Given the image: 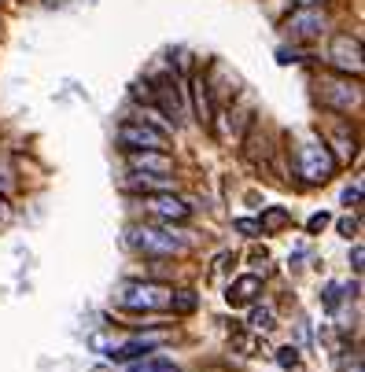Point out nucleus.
I'll list each match as a JSON object with an SVG mask.
<instances>
[{
  "instance_id": "nucleus-1",
  "label": "nucleus",
  "mask_w": 365,
  "mask_h": 372,
  "mask_svg": "<svg viewBox=\"0 0 365 372\" xmlns=\"http://www.w3.org/2000/svg\"><path fill=\"white\" fill-rule=\"evenodd\" d=\"M170 302H174V288L163 280H130L115 295V306L130 314H163L170 310Z\"/></svg>"
},
{
  "instance_id": "nucleus-2",
  "label": "nucleus",
  "mask_w": 365,
  "mask_h": 372,
  "mask_svg": "<svg viewBox=\"0 0 365 372\" xmlns=\"http://www.w3.org/2000/svg\"><path fill=\"white\" fill-rule=\"evenodd\" d=\"M170 339V332H140V336H93L89 346L96 354L111 358V361H130V358H144L159 350Z\"/></svg>"
},
{
  "instance_id": "nucleus-3",
  "label": "nucleus",
  "mask_w": 365,
  "mask_h": 372,
  "mask_svg": "<svg viewBox=\"0 0 365 372\" xmlns=\"http://www.w3.org/2000/svg\"><path fill=\"white\" fill-rule=\"evenodd\" d=\"M130 244L140 254H152V258H174L188 251V239L185 232H174V225L155 222V225H133L130 229Z\"/></svg>"
},
{
  "instance_id": "nucleus-4",
  "label": "nucleus",
  "mask_w": 365,
  "mask_h": 372,
  "mask_svg": "<svg viewBox=\"0 0 365 372\" xmlns=\"http://www.w3.org/2000/svg\"><path fill=\"white\" fill-rule=\"evenodd\" d=\"M336 166L339 162H336V155L329 151L325 140H307V144L295 148V173L307 185H325V181H332Z\"/></svg>"
},
{
  "instance_id": "nucleus-5",
  "label": "nucleus",
  "mask_w": 365,
  "mask_h": 372,
  "mask_svg": "<svg viewBox=\"0 0 365 372\" xmlns=\"http://www.w3.org/2000/svg\"><path fill=\"white\" fill-rule=\"evenodd\" d=\"M118 140L125 148H155V151H166L170 148V133L163 125H155L152 118H130V122H122L118 125Z\"/></svg>"
},
{
  "instance_id": "nucleus-6",
  "label": "nucleus",
  "mask_w": 365,
  "mask_h": 372,
  "mask_svg": "<svg viewBox=\"0 0 365 372\" xmlns=\"http://www.w3.org/2000/svg\"><path fill=\"white\" fill-rule=\"evenodd\" d=\"M317 100L325 107H332V111L347 115V111H354V107L361 103V89H358V81H351L347 74H343V78L317 81Z\"/></svg>"
},
{
  "instance_id": "nucleus-7",
  "label": "nucleus",
  "mask_w": 365,
  "mask_h": 372,
  "mask_svg": "<svg viewBox=\"0 0 365 372\" xmlns=\"http://www.w3.org/2000/svg\"><path fill=\"white\" fill-rule=\"evenodd\" d=\"M329 63L339 71V74H361V45H358V37L351 33H336L332 37V48H329Z\"/></svg>"
},
{
  "instance_id": "nucleus-8",
  "label": "nucleus",
  "mask_w": 365,
  "mask_h": 372,
  "mask_svg": "<svg viewBox=\"0 0 365 372\" xmlns=\"http://www.w3.org/2000/svg\"><path fill=\"white\" fill-rule=\"evenodd\" d=\"M144 207H148V214H152L155 222H166V225L188 222V214H192V207H188L185 200H178L174 192H155V195H148Z\"/></svg>"
},
{
  "instance_id": "nucleus-9",
  "label": "nucleus",
  "mask_w": 365,
  "mask_h": 372,
  "mask_svg": "<svg viewBox=\"0 0 365 372\" xmlns=\"http://www.w3.org/2000/svg\"><path fill=\"white\" fill-rule=\"evenodd\" d=\"M325 26H329V19L321 15L317 8H299L288 23H284V30L295 37V41H314V37H321L325 33Z\"/></svg>"
},
{
  "instance_id": "nucleus-10",
  "label": "nucleus",
  "mask_w": 365,
  "mask_h": 372,
  "mask_svg": "<svg viewBox=\"0 0 365 372\" xmlns=\"http://www.w3.org/2000/svg\"><path fill=\"white\" fill-rule=\"evenodd\" d=\"M125 166L140 173H174V162L166 159V151H155V148H130L125 151Z\"/></svg>"
},
{
  "instance_id": "nucleus-11",
  "label": "nucleus",
  "mask_w": 365,
  "mask_h": 372,
  "mask_svg": "<svg viewBox=\"0 0 365 372\" xmlns=\"http://www.w3.org/2000/svg\"><path fill=\"white\" fill-rule=\"evenodd\" d=\"M178 181L166 177V173H140V170H130L125 177V192H144V195H155V192H174Z\"/></svg>"
},
{
  "instance_id": "nucleus-12",
  "label": "nucleus",
  "mask_w": 365,
  "mask_h": 372,
  "mask_svg": "<svg viewBox=\"0 0 365 372\" xmlns=\"http://www.w3.org/2000/svg\"><path fill=\"white\" fill-rule=\"evenodd\" d=\"M152 96H155V103L163 107V111L174 118V122H181V115H185V103H181V81L178 78H166V81H159V89L152 85Z\"/></svg>"
},
{
  "instance_id": "nucleus-13",
  "label": "nucleus",
  "mask_w": 365,
  "mask_h": 372,
  "mask_svg": "<svg viewBox=\"0 0 365 372\" xmlns=\"http://www.w3.org/2000/svg\"><path fill=\"white\" fill-rule=\"evenodd\" d=\"M262 295V277H240L229 284V306H251L255 299Z\"/></svg>"
},
{
  "instance_id": "nucleus-14",
  "label": "nucleus",
  "mask_w": 365,
  "mask_h": 372,
  "mask_svg": "<svg viewBox=\"0 0 365 372\" xmlns=\"http://www.w3.org/2000/svg\"><path fill=\"white\" fill-rule=\"evenodd\" d=\"M192 93H196V111H200V122L210 125L214 122V103H210V81L203 74L192 78Z\"/></svg>"
},
{
  "instance_id": "nucleus-15",
  "label": "nucleus",
  "mask_w": 365,
  "mask_h": 372,
  "mask_svg": "<svg viewBox=\"0 0 365 372\" xmlns=\"http://www.w3.org/2000/svg\"><path fill=\"white\" fill-rule=\"evenodd\" d=\"M284 225H288V210H281V207L266 210V214H262V222H259L262 232H277V229H284Z\"/></svg>"
},
{
  "instance_id": "nucleus-16",
  "label": "nucleus",
  "mask_w": 365,
  "mask_h": 372,
  "mask_svg": "<svg viewBox=\"0 0 365 372\" xmlns=\"http://www.w3.org/2000/svg\"><path fill=\"white\" fill-rule=\"evenodd\" d=\"M130 372H178V365L166 361V358H144V361H137Z\"/></svg>"
},
{
  "instance_id": "nucleus-17",
  "label": "nucleus",
  "mask_w": 365,
  "mask_h": 372,
  "mask_svg": "<svg viewBox=\"0 0 365 372\" xmlns=\"http://www.w3.org/2000/svg\"><path fill=\"white\" fill-rule=\"evenodd\" d=\"M170 310L192 314V310H196V291H174V302H170Z\"/></svg>"
},
{
  "instance_id": "nucleus-18",
  "label": "nucleus",
  "mask_w": 365,
  "mask_h": 372,
  "mask_svg": "<svg viewBox=\"0 0 365 372\" xmlns=\"http://www.w3.org/2000/svg\"><path fill=\"white\" fill-rule=\"evenodd\" d=\"M277 365H281V368H295L299 365V350L295 346H281V350H277Z\"/></svg>"
},
{
  "instance_id": "nucleus-19",
  "label": "nucleus",
  "mask_w": 365,
  "mask_h": 372,
  "mask_svg": "<svg viewBox=\"0 0 365 372\" xmlns=\"http://www.w3.org/2000/svg\"><path fill=\"white\" fill-rule=\"evenodd\" d=\"M251 328L269 332V328H273V314H269V310H255V314H251Z\"/></svg>"
},
{
  "instance_id": "nucleus-20",
  "label": "nucleus",
  "mask_w": 365,
  "mask_h": 372,
  "mask_svg": "<svg viewBox=\"0 0 365 372\" xmlns=\"http://www.w3.org/2000/svg\"><path fill=\"white\" fill-rule=\"evenodd\" d=\"M339 284H325V291H321V295H325V306H339Z\"/></svg>"
},
{
  "instance_id": "nucleus-21",
  "label": "nucleus",
  "mask_w": 365,
  "mask_h": 372,
  "mask_svg": "<svg viewBox=\"0 0 365 372\" xmlns=\"http://www.w3.org/2000/svg\"><path fill=\"white\" fill-rule=\"evenodd\" d=\"M11 222H15V214H11V207H8L4 200H0V229H8Z\"/></svg>"
},
{
  "instance_id": "nucleus-22",
  "label": "nucleus",
  "mask_w": 365,
  "mask_h": 372,
  "mask_svg": "<svg viewBox=\"0 0 365 372\" xmlns=\"http://www.w3.org/2000/svg\"><path fill=\"white\" fill-rule=\"evenodd\" d=\"M325 225H329V214H314L307 229H310V232H321V229H325Z\"/></svg>"
},
{
  "instance_id": "nucleus-23",
  "label": "nucleus",
  "mask_w": 365,
  "mask_h": 372,
  "mask_svg": "<svg viewBox=\"0 0 365 372\" xmlns=\"http://www.w3.org/2000/svg\"><path fill=\"white\" fill-rule=\"evenodd\" d=\"M236 229L247 232V236H259V232H262V229H259V222H236Z\"/></svg>"
},
{
  "instance_id": "nucleus-24",
  "label": "nucleus",
  "mask_w": 365,
  "mask_h": 372,
  "mask_svg": "<svg viewBox=\"0 0 365 372\" xmlns=\"http://www.w3.org/2000/svg\"><path fill=\"white\" fill-rule=\"evenodd\" d=\"M358 200H361V188H358V185L343 192V203H347V207H351V203H358Z\"/></svg>"
},
{
  "instance_id": "nucleus-25",
  "label": "nucleus",
  "mask_w": 365,
  "mask_h": 372,
  "mask_svg": "<svg viewBox=\"0 0 365 372\" xmlns=\"http://www.w3.org/2000/svg\"><path fill=\"white\" fill-rule=\"evenodd\" d=\"M354 229H358V222H354V217H343V222H339V232H343V236H351Z\"/></svg>"
},
{
  "instance_id": "nucleus-26",
  "label": "nucleus",
  "mask_w": 365,
  "mask_h": 372,
  "mask_svg": "<svg viewBox=\"0 0 365 372\" xmlns=\"http://www.w3.org/2000/svg\"><path fill=\"white\" fill-rule=\"evenodd\" d=\"M343 372H361V354H354L351 361H343Z\"/></svg>"
},
{
  "instance_id": "nucleus-27",
  "label": "nucleus",
  "mask_w": 365,
  "mask_h": 372,
  "mask_svg": "<svg viewBox=\"0 0 365 372\" xmlns=\"http://www.w3.org/2000/svg\"><path fill=\"white\" fill-rule=\"evenodd\" d=\"M295 4H299V8H317L321 0H295Z\"/></svg>"
}]
</instances>
